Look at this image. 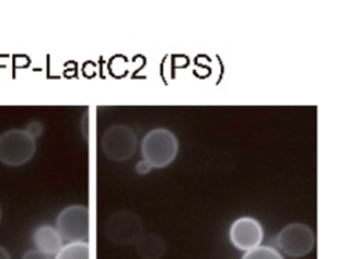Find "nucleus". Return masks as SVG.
Here are the masks:
<instances>
[{
  "instance_id": "15",
  "label": "nucleus",
  "mask_w": 351,
  "mask_h": 259,
  "mask_svg": "<svg viewBox=\"0 0 351 259\" xmlns=\"http://www.w3.org/2000/svg\"><path fill=\"white\" fill-rule=\"evenodd\" d=\"M0 219H1V208H0Z\"/></svg>"
},
{
  "instance_id": "12",
  "label": "nucleus",
  "mask_w": 351,
  "mask_h": 259,
  "mask_svg": "<svg viewBox=\"0 0 351 259\" xmlns=\"http://www.w3.org/2000/svg\"><path fill=\"white\" fill-rule=\"evenodd\" d=\"M43 123L40 122V121H32V122H29L27 123V126H26V132L32 136V137H37V136H40L41 133H43Z\"/></svg>"
},
{
  "instance_id": "3",
  "label": "nucleus",
  "mask_w": 351,
  "mask_h": 259,
  "mask_svg": "<svg viewBox=\"0 0 351 259\" xmlns=\"http://www.w3.org/2000/svg\"><path fill=\"white\" fill-rule=\"evenodd\" d=\"M100 147L107 159L112 162H125L136 152L137 136L130 126L125 123H114L104 130Z\"/></svg>"
},
{
  "instance_id": "13",
  "label": "nucleus",
  "mask_w": 351,
  "mask_h": 259,
  "mask_svg": "<svg viewBox=\"0 0 351 259\" xmlns=\"http://www.w3.org/2000/svg\"><path fill=\"white\" fill-rule=\"evenodd\" d=\"M22 259H51V256L40 252L38 249H29L23 254Z\"/></svg>"
},
{
  "instance_id": "2",
  "label": "nucleus",
  "mask_w": 351,
  "mask_h": 259,
  "mask_svg": "<svg viewBox=\"0 0 351 259\" xmlns=\"http://www.w3.org/2000/svg\"><path fill=\"white\" fill-rule=\"evenodd\" d=\"M37 144L25 129H10L0 134V162L7 166H21L27 163Z\"/></svg>"
},
{
  "instance_id": "9",
  "label": "nucleus",
  "mask_w": 351,
  "mask_h": 259,
  "mask_svg": "<svg viewBox=\"0 0 351 259\" xmlns=\"http://www.w3.org/2000/svg\"><path fill=\"white\" fill-rule=\"evenodd\" d=\"M136 248L143 259H159L166 251V244L158 234L148 233L141 234L136 241Z\"/></svg>"
},
{
  "instance_id": "8",
  "label": "nucleus",
  "mask_w": 351,
  "mask_h": 259,
  "mask_svg": "<svg viewBox=\"0 0 351 259\" xmlns=\"http://www.w3.org/2000/svg\"><path fill=\"white\" fill-rule=\"evenodd\" d=\"M32 241L36 249L49 256L55 255L63 245V238L60 237L56 227L51 225L37 226L32 234Z\"/></svg>"
},
{
  "instance_id": "1",
  "label": "nucleus",
  "mask_w": 351,
  "mask_h": 259,
  "mask_svg": "<svg viewBox=\"0 0 351 259\" xmlns=\"http://www.w3.org/2000/svg\"><path fill=\"white\" fill-rule=\"evenodd\" d=\"M180 149L177 136L167 127H155L145 133L140 151L143 162L149 169H163L177 156Z\"/></svg>"
},
{
  "instance_id": "14",
  "label": "nucleus",
  "mask_w": 351,
  "mask_h": 259,
  "mask_svg": "<svg viewBox=\"0 0 351 259\" xmlns=\"http://www.w3.org/2000/svg\"><path fill=\"white\" fill-rule=\"evenodd\" d=\"M0 259H11L10 252L4 247H1V245H0Z\"/></svg>"
},
{
  "instance_id": "6",
  "label": "nucleus",
  "mask_w": 351,
  "mask_h": 259,
  "mask_svg": "<svg viewBox=\"0 0 351 259\" xmlns=\"http://www.w3.org/2000/svg\"><path fill=\"white\" fill-rule=\"evenodd\" d=\"M56 230L69 243L88 241L89 238V208L84 204L64 207L56 218Z\"/></svg>"
},
{
  "instance_id": "7",
  "label": "nucleus",
  "mask_w": 351,
  "mask_h": 259,
  "mask_svg": "<svg viewBox=\"0 0 351 259\" xmlns=\"http://www.w3.org/2000/svg\"><path fill=\"white\" fill-rule=\"evenodd\" d=\"M263 226L252 217H240L229 227V240L239 251H250L263 241Z\"/></svg>"
},
{
  "instance_id": "5",
  "label": "nucleus",
  "mask_w": 351,
  "mask_h": 259,
  "mask_svg": "<svg viewBox=\"0 0 351 259\" xmlns=\"http://www.w3.org/2000/svg\"><path fill=\"white\" fill-rule=\"evenodd\" d=\"M314 232L306 223H289L284 226L276 236L277 248L291 258H302L310 254L314 248Z\"/></svg>"
},
{
  "instance_id": "4",
  "label": "nucleus",
  "mask_w": 351,
  "mask_h": 259,
  "mask_svg": "<svg viewBox=\"0 0 351 259\" xmlns=\"http://www.w3.org/2000/svg\"><path fill=\"white\" fill-rule=\"evenodd\" d=\"M106 237L117 245H130L143 234V222L137 214L129 210L112 212L104 225Z\"/></svg>"
},
{
  "instance_id": "11",
  "label": "nucleus",
  "mask_w": 351,
  "mask_h": 259,
  "mask_svg": "<svg viewBox=\"0 0 351 259\" xmlns=\"http://www.w3.org/2000/svg\"><path fill=\"white\" fill-rule=\"evenodd\" d=\"M241 259H284L282 255L274 247L259 245L254 249L247 251Z\"/></svg>"
},
{
  "instance_id": "10",
  "label": "nucleus",
  "mask_w": 351,
  "mask_h": 259,
  "mask_svg": "<svg viewBox=\"0 0 351 259\" xmlns=\"http://www.w3.org/2000/svg\"><path fill=\"white\" fill-rule=\"evenodd\" d=\"M53 259H89V243L75 241L62 245Z\"/></svg>"
}]
</instances>
